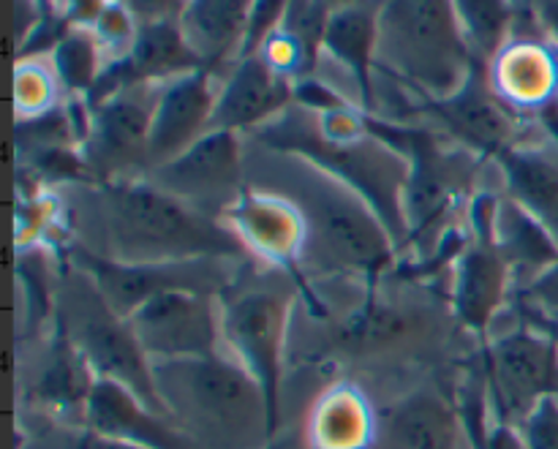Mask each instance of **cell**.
Segmentation results:
<instances>
[{"instance_id": "obj_12", "label": "cell", "mask_w": 558, "mask_h": 449, "mask_svg": "<svg viewBox=\"0 0 558 449\" xmlns=\"http://www.w3.org/2000/svg\"><path fill=\"white\" fill-rule=\"evenodd\" d=\"M150 183L221 221L245 189L240 134L207 131L178 158L150 169Z\"/></svg>"}, {"instance_id": "obj_37", "label": "cell", "mask_w": 558, "mask_h": 449, "mask_svg": "<svg viewBox=\"0 0 558 449\" xmlns=\"http://www.w3.org/2000/svg\"><path fill=\"white\" fill-rule=\"evenodd\" d=\"M294 104H300L305 112H314V114H325V112H332V109L349 107L347 98L338 96L332 87H327L325 82L316 80L314 74L294 82Z\"/></svg>"}, {"instance_id": "obj_3", "label": "cell", "mask_w": 558, "mask_h": 449, "mask_svg": "<svg viewBox=\"0 0 558 449\" xmlns=\"http://www.w3.org/2000/svg\"><path fill=\"white\" fill-rule=\"evenodd\" d=\"M256 136L270 150L300 158L311 163V169L354 191L381 218L396 248H407L409 223L403 191L409 180V161L396 147L385 145L374 134L354 142H327L316 129V118L305 120L289 109L272 123L262 125Z\"/></svg>"}, {"instance_id": "obj_43", "label": "cell", "mask_w": 558, "mask_h": 449, "mask_svg": "<svg viewBox=\"0 0 558 449\" xmlns=\"http://www.w3.org/2000/svg\"><path fill=\"white\" fill-rule=\"evenodd\" d=\"M265 449H278V447H276V445H267Z\"/></svg>"}, {"instance_id": "obj_25", "label": "cell", "mask_w": 558, "mask_h": 449, "mask_svg": "<svg viewBox=\"0 0 558 449\" xmlns=\"http://www.w3.org/2000/svg\"><path fill=\"white\" fill-rule=\"evenodd\" d=\"M96 381L98 376L93 374L85 354L80 352L71 332L65 330L63 319L54 316V332L47 352V365H44L36 385L38 403H44L52 412L65 414V417L85 420V409Z\"/></svg>"}, {"instance_id": "obj_27", "label": "cell", "mask_w": 558, "mask_h": 449, "mask_svg": "<svg viewBox=\"0 0 558 449\" xmlns=\"http://www.w3.org/2000/svg\"><path fill=\"white\" fill-rule=\"evenodd\" d=\"M314 449H371L376 439L374 414L354 385H336L316 401L308 423Z\"/></svg>"}, {"instance_id": "obj_19", "label": "cell", "mask_w": 558, "mask_h": 449, "mask_svg": "<svg viewBox=\"0 0 558 449\" xmlns=\"http://www.w3.org/2000/svg\"><path fill=\"white\" fill-rule=\"evenodd\" d=\"M472 232V229H469ZM452 276V305L469 330L488 336L496 314L505 308L510 294L512 276L510 265L494 243V232H472L466 251L456 262Z\"/></svg>"}, {"instance_id": "obj_21", "label": "cell", "mask_w": 558, "mask_h": 449, "mask_svg": "<svg viewBox=\"0 0 558 449\" xmlns=\"http://www.w3.org/2000/svg\"><path fill=\"white\" fill-rule=\"evenodd\" d=\"M379 0H354L330 11L322 38V52L330 54L336 63L352 74L357 85L360 109L374 114L376 90H374V69L376 49H379Z\"/></svg>"}, {"instance_id": "obj_16", "label": "cell", "mask_w": 558, "mask_h": 449, "mask_svg": "<svg viewBox=\"0 0 558 449\" xmlns=\"http://www.w3.org/2000/svg\"><path fill=\"white\" fill-rule=\"evenodd\" d=\"M213 76V71L199 69L161 85L147 139V167L172 161L210 131L218 101Z\"/></svg>"}, {"instance_id": "obj_1", "label": "cell", "mask_w": 558, "mask_h": 449, "mask_svg": "<svg viewBox=\"0 0 558 449\" xmlns=\"http://www.w3.org/2000/svg\"><path fill=\"white\" fill-rule=\"evenodd\" d=\"M98 221L104 232L101 256L118 262H243L248 256L223 221L205 216L150 180L98 185Z\"/></svg>"}, {"instance_id": "obj_31", "label": "cell", "mask_w": 558, "mask_h": 449, "mask_svg": "<svg viewBox=\"0 0 558 449\" xmlns=\"http://www.w3.org/2000/svg\"><path fill=\"white\" fill-rule=\"evenodd\" d=\"M16 278L22 283V292H25V308L31 327L49 319L52 316V278H49L44 245L20 248V254H16Z\"/></svg>"}, {"instance_id": "obj_26", "label": "cell", "mask_w": 558, "mask_h": 449, "mask_svg": "<svg viewBox=\"0 0 558 449\" xmlns=\"http://www.w3.org/2000/svg\"><path fill=\"white\" fill-rule=\"evenodd\" d=\"M494 243L510 265L515 281L523 278V287L543 276L558 259V245L548 229L510 196H501L499 210H496Z\"/></svg>"}, {"instance_id": "obj_14", "label": "cell", "mask_w": 558, "mask_h": 449, "mask_svg": "<svg viewBox=\"0 0 558 449\" xmlns=\"http://www.w3.org/2000/svg\"><path fill=\"white\" fill-rule=\"evenodd\" d=\"M158 93L161 85H134L90 104V134L82 153L96 183L123 180L129 167H147V139Z\"/></svg>"}, {"instance_id": "obj_23", "label": "cell", "mask_w": 558, "mask_h": 449, "mask_svg": "<svg viewBox=\"0 0 558 449\" xmlns=\"http://www.w3.org/2000/svg\"><path fill=\"white\" fill-rule=\"evenodd\" d=\"M254 0H189L180 31L207 71L216 74L227 60H240Z\"/></svg>"}, {"instance_id": "obj_7", "label": "cell", "mask_w": 558, "mask_h": 449, "mask_svg": "<svg viewBox=\"0 0 558 449\" xmlns=\"http://www.w3.org/2000/svg\"><path fill=\"white\" fill-rule=\"evenodd\" d=\"M98 379L118 381L142 398L153 412L172 420L153 379V360L136 341L129 319L114 314L85 272L76 270L65 287V308L58 314Z\"/></svg>"}, {"instance_id": "obj_11", "label": "cell", "mask_w": 558, "mask_h": 449, "mask_svg": "<svg viewBox=\"0 0 558 449\" xmlns=\"http://www.w3.org/2000/svg\"><path fill=\"white\" fill-rule=\"evenodd\" d=\"M223 227L243 243L248 254L259 256L267 265H276L294 281L298 292L308 300L314 316H325L327 308L319 303L303 276L305 251H308V223L298 202L289 196L267 194V191L243 189L232 207L221 216Z\"/></svg>"}, {"instance_id": "obj_2", "label": "cell", "mask_w": 558, "mask_h": 449, "mask_svg": "<svg viewBox=\"0 0 558 449\" xmlns=\"http://www.w3.org/2000/svg\"><path fill=\"white\" fill-rule=\"evenodd\" d=\"M153 379L174 423L202 449L272 445L276 428L265 392L229 354L156 360Z\"/></svg>"}, {"instance_id": "obj_4", "label": "cell", "mask_w": 558, "mask_h": 449, "mask_svg": "<svg viewBox=\"0 0 558 449\" xmlns=\"http://www.w3.org/2000/svg\"><path fill=\"white\" fill-rule=\"evenodd\" d=\"M376 65L420 101L461 90L477 54L452 0H379Z\"/></svg>"}, {"instance_id": "obj_10", "label": "cell", "mask_w": 558, "mask_h": 449, "mask_svg": "<svg viewBox=\"0 0 558 449\" xmlns=\"http://www.w3.org/2000/svg\"><path fill=\"white\" fill-rule=\"evenodd\" d=\"M292 298L272 292H245L221 300V341L265 392L272 428L281 417V376Z\"/></svg>"}, {"instance_id": "obj_20", "label": "cell", "mask_w": 558, "mask_h": 449, "mask_svg": "<svg viewBox=\"0 0 558 449\" xmlns=\"http://www.w3.org/2000/svg\"><path fill=\"white\" fill-rule=\"evenodd\" d=\"M488 76L501 101L515 112L545 109L558 96V49L534 38L507 41L488 63Z\"/></svg>"}, {"instance_id": "obj_36", "label": "cell", "mask_w": 558, "mask_h": 449, "mask_svg": "<svg viewBox=\"0 0 558 449\" xmlns=\"http://www.w3.org/2000/svg\"><path fill=\"white\" fill-rule=\"evenodd\" d=\"M521 298L526 300V305H532L534 314L543 316L558 332V259L543 276L521 289Z\"/></svg>"}, {"instance_id": "obj_42", "label": "cell", "mask_w": 558, "mask_h": 449, "mask_svg": "<svg viewBox=\"0 0 558 449\" xmlns=\"http://www.w3.org/2000/svg\"><path fill=\"white\" fill-rule=\"evenodd\" d=\"M322 5H325L327 11H336V9H341V5H349V3H354V0H319Z\"/></svg>"}, {"instance_id": "obj_39", "label": "cell", "mask_w": 558, "mask_h": 449, "mask_svg": "<svg viewBox=\"0 0 558 449\" xmlns=\"http://www.w3.org/2000/svg\"><path fill=\"white\" fill-rule=\"evenodd\" d=\"M49 3L54 5V11H58L71 27H93L98 14H101L112 0H49Z\"/></svg>"}, {"instance_id": "obj_34", "label": "cell", "mask_w": 558, "mask_h": 449, "mask_svg": "<svg viewBox=\"0 0 558 449\" xmlns=\"http://www.w3.org/2000/svg\"><path fill=\"white\" fill-rule=\"evenodd\" d=\"M289 0H254L251 5V20L248 31H245L243 52H240V60L248 58V54H256L262 49V44L272 36V33L281 27L283 16H287Z\"/></svg>"}, {"instance_id": "obj_41", "label": "cell", "mask_w": 558, "mask_h": 449, "mask_svg": "<svg viewBox=\"0 0 558 449\" xmlns=\"http://www.w3.org/2000/svg\"><path fill=\"white\" fill-rule=\"evenodd\" d=\"M74 449H142V447H131V445H123V441L104 439V436L85 430V434L76 436Z\"/></svg>"}, {"instance_id": "obj_9", "label": "cell", "mask_w": 558, "mask_h": 449, "mask_svg": "<svg viewBox=\"0 0 558 449\" xmlns=\"http://www.w3.org/2000/svg\"><path fill=\"white\" fill-rule=\"evenodd\" d=\"M483 374L501 423L521 425L545 398H558V336L521 325L485 347Z\"/></svg>"}, {"instance_id": "obj_8", "label": "cell", "mask_w": 558, "mask_h": 449, "mask_svg": "<svg viewBox=\"0 0 558 449\" xmlns=\"http://www.w3.org/2000/svg\"><path fill=\"white\" fill-rule=\"evenodd\" d=\"M71 265L90 278L104 303L118 316L129 319L140 305L163 292H199L218 294L232 283L227 259H189L158 262V265H136L101 256L87 245H69Z\"/></svg>"}, {"instance_id": "obj_38", "label": "cell", "mask_w": 558, "mask_h": 449, "mask_svg": "<svg viewBox=\"0 0 558 449\" xmlns=\"http://www.w3.org/2000/svg\"><path fill=\"white\" fill-rule=\"evenodd\" d=\"M140 25L153 22H180L189 0H120Z\"/></svg>"}, {"instance_id": "obj_33", "label": "cell", "mask_w": 558, "mask_h": 449, "mask_svg": "<svg viewBox=\"0 0 558 449\" xmlns=\"http://www.w3.org/2000/svg\"><path fill=\"white\" fill-rule=\"evenodd\" d=\"M90 31L93 36H96L98 47H101L109 65L129 58V52L134 49L136 33H140V22L134 20V14H131L120 0H112V3L98 14V20L93 22Z\"/></svg>"}, {"instance_id": "obj_30", "label": "cell", "mask_w": 558, "mask_h": 449, "mask_svg": "<svg viewBox=\"0 0 558 449\" xmlns=\"http://www.w3.org/2000/svg\"><path fill=\"white\" fill-rule=\"evenodd\" d=\"M58 76L41 60H16L14 65V109L16 118H36L58 107Z\"/></svg>"}, {"instance_id": "obj_15", "label": "cell", "mask_w": 558, "mask_h": 449, "mask_svg": "<svg viewBox=\"0 0 558 449\" xmlns=\"http://www.w3.org/2000/svg\"><path fill=\"white\" fill-rule=\"evenodd\" d=\"M420 109L445 125L452 142L477 153L483 161H496L505 150L521 145L515 109L501 101L490 85L488 63L480 58L461 90L447 98H425L420 101Z\"/></svg>"}, {"instance_id": "obj_13", "label": "cell", "mask_w": 558, "mask_h": 449, "mask_svg": "<svg viewBox=\"0 0 558 449\" xmlns=\"http://www.w3.org/2000/svg\"><path fill=\"white\" fill-rule=\"evenodd\" d=\"M147 357L183 360L221 352V300L199 292H163L129 316Z\"/></svg>"}, {"instance_id": "obj_29", "label": "cell", "mask_w": 558, "mask_h": 449, "mask_svg": "<svg viewBox=\"0 0 558 449\" xmlns=\"http://www.w3.org/2000/svg\"><path fill=\"white\" fill-rule=\"evenodd\" d=\"M452 5L474 54L490 63L510 41L512 22H515L512 0H452Z\"/></svg>"}, {"instance_id": "obj_6", "label": "cell", "mask_w": 558, "mask_h": 449, "mask_svg": "<svg viewBox=\"0 0 558 449\" xmlns=\"http://www.w3.org/2000/svg\"><path fill=\"white\" fill-rule=\"evenodd\" d=\"M298 207L308 223L305 256L314 254L327 270L363 276L374 289L398 254L381 218L354 191L327 174L305 194V202H298Z\"/></svg>"}, {"instance_id": "obj_40", "label": "cell", "mask_w": 558, "mask_h": 449, "mask_svg": "<svg viewBox=\"0 0 558 449\" xmlns=\"http://www.w3.org/2000/svg\"><path fill=\"white\" fill-rule=\"evenodd\" d=\"M532 9L539 25H543V31L548 33L550 41L558 49V0H532Z\"/></svg>"}, {"instance_id": "obj_24", "label": "cell", "mask_w": 558, "mask_h": 449, "mask_svg": "<svg viewBox=\"0 0 558 449\" xmlns=\"http://www.w3.org/2000/svg\"><path fill=\"white\" fill-rule=\"evenodd\" d=\"M381 449H474L461 414L434 392H417L392 409Z\"/></svg>"}, {"instance_id": "obj_32", "label": "cell", "mask_w": 558, "mask_h": 449, "mask_svg": "<svg viewBox=\"0 0 558 449\" xmlns=\"http://www.w3.org/2000/svg\"><path fill=\"white\" fill-rule=\"evenodd\" d=\"M60 205L47 191H33L22 194L16 202V248L27 245H44L49 234L58 227Z\"/></svg>"}, {"instance_id": "obj_35", "label": "cell", "mask_w": 558, "mask_h": 449, "mask_svg": "<svg viewBox=\"0 0 558 449\" xmlns=\"http://www.w3.org/2000/svg\"><path fill=\"white\" fill-rule=\"evenodd\" d=\"M518 428L526 449H558V398H545L537 403Z\"/></svg>"}, {"instance_id": "obj_18", "label": "cell", "mask_w": 558, "mask_h": 449, "mask_svg": "<svg viewBox=\"0 0 558 449\" xmlns=\"http://www.w3.org/2000/svg\"><path fill=\"white\" fill-rule=\"evenodd\" d=\"M294 104V82L267 65L259 52L238 60L229 80L218 87L210 131H259Z\"/></svg>"}, {"instance_id": "obj_22", "label": "cell", "mask_w": 558, "mask_h": 449, "mask_svg": "<svg viewBox=\"0 0 558 449\" xmlns=\"http://www.w3.org/2000/svg\"><path fill=\"white\" fill-rule=\"evenodd\" d=\"M507 180L510 199L537 218L558 245V142L510 147L496 158Z\"/></svg>"}, {"instance_id": "obj_5", "label": "cell", "mask_w": 558, "mask_h": 449, "mask_svg": "<svg viewBox=\"0 0 558 449\" xmlns=\"http://www.w3.org/2000/svg\"><path fill=\"white\" fill-rule=\"evenodd\" d=\"M365 129L396 147L409 161V180L403 191V210L409 223V245H420L425 234L445 227L447 216L466 199L477 183L483 158L458 142L441 139L423 125L392 123L365 114Z\"/></svg>"}, {"instance_id": "obj_17", "label": "cell", "mask_w": 558, "mask_h": 449, "mask_svg": "<svg viewBox=\"0 0 558 449\" xmlns=\"http://www.w3.org/2000/svg\"><path fill=\"white\" fill-rule=\"evenodd\" d=\"M85 430L142 449H202L174 420L153 412L136 392L109 379L93 387Z\"/></svg>"}, {"instance_id": "obj_28", "label": "cell", "mask_w": 558, "mask_h": 449, "mask_svg": "<svg viewBox=\"0 0 558 449\" xmlns=\"http://www.w3.org/2000/svg\"><path fill=\"white\" fill-rule=\"evenodd\" d=\"M52 69L69 98H90L107 69L101 47L90 27H71L52 52Z\"/></svg>"}]
</instances>
